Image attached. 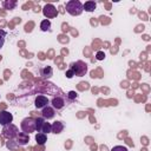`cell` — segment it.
Returning <instances> with one entry per match:
<instances>
[{"instance_id":"obj_1","label":"cell","mask_w":151,"mask_h":151,"mask_svg":"<svg viewBox=\"0 0 151 151\" xmlns=\"http://www.w3.org/2000/svg\"><path fill=\"white\" fill-rule=\"evenodd\" d=\"M83 4L79 0H71L66 2V12L73 17L80 15L83 13Z\"/></svg>"},{"instance_id":"obj_2","label":"cell","mask_w":151,"mask_h":151,"mask_svg":"<svg viewBox=\"0 0 151 151\" xmlns=\"http://www.w3.org/2000/svg\"><path fill=\"white\" fill-rule=\"evenodd\" d=\"M70 70L73 71L74 76H77V77H83V76H85L86 72H87V65H86L84 61L78 60V61L72 63V64L70 65Z\"/></svg>"},{"instance_id":"obj_3","label":"cell","mask_w":151,"mask_h":151,"mask_svg":"<svg viewBox=\"0 0 151 151\" xmlns=\"http://www.w3.org/2000/svg\"><path fill=\"white\" fill-rule=\"evenodd\" d=\"M2 136L5 137V138H7L8 140H12L13 138H15L17 136H18V133H19V130H18V127L15 126V125H13L12 123L11 124H7V125H5L4 127H2Z\"/></svg>"},{"instance_id":"obj_4","label":"cell","mask_w":151,"mask_h":151,"mask_svg":"<svg viewBox=\"0 0 151 151\" xmlns=\"http://www.w3.org/2000/svg\"><path fill=\"white\" fill-rule=\"evenodd\" d=\"M20 126H21L22 132L29 134V133H32V132L35 131V119H33V118H31V117H27V118L22 119Z\"/></svg>"},{"instance_id":"obj_5","label":"cell","mask_w":151,"mask_h":151,"mask_svg":"<svg viewBox=\"0 0 151 151\" xmlns=\"http://www.w3.org/2000/svg\"><path fill=\"white\" fill-rule=\"evenodd\" d=\"M42 13H44V15H45L46 18H54V17H57L58 11L55 9V7H54L53 5L46 4L45 7L42 8Z\"/></svg>"},{"instance_id":"obj_6","label":"cell","mask_w":151,"mask_h":151,"mask_svg":"<svg viewBox=\"0 0 151 151\" xmlns=\"http://www.w3.org/2000/svg\"><path fill=\"white\" fill-rule=\"evenodd\" d=\"M12 120H13L12 113H9L8 111H1L0 112V125L5 126L7 124H11Z\"/></svg>"},{"instance_id":"obj_7","label":"cell","mask_w":151,"mask_h":151,"mask_svg":"<svg viewBox=\"0 0 151 151\" xmlns=\"http://www.w3.org/2000/svg\"><path fill=\"white\" fill-rule=\"evenodd\" d=\"M47 105H48V98L45 96H38L34 100V106L37 109H44Z\"/></svg>"},{"instance_id":"obj_8","label":"cell","mask_w":151,"mask_h":151,"mask_svg":"<svg viewBox=\"0 0 151 151\" xmlns=\"http://www.w3.org/2000/svg\"><path fill=\"white\" fill-rule=\"evenodd\" d=\"M52 107L53 109H57V110H61L64 106H65V100H64V98H61V97H54L53 99H52Z\"/></svg>"},{"instance_id":"obj_9","label":"cell","mask_w":151,"mask_h":151,"mask_svg":"<svg viewBox=\"0 0 151 151\" xmlns=\"http://www.w3.org/2000/svg\"><path fill=\"white\" fill-rule=\"evenodd\" d=\"M41 114H42V118H44V119H52V118L54 117L55 112H54V109H53V107H51V106L47 105V106H45V107L42 109Z\"/></svg>"},{"instance_id":"obj_10","label":"cell","mask_w":151,"mask_h":151,"mask_svg":"<svg viewBox=\"0 0 151 151\" xmlns=\"http://www.w3.org/2000/svg\"><path fill=\"white\" fill-rule=\"evenodd\" d=\"M63 130H64V124H63V122L57 120V122H54L53 124H51V132L58 134V133H61Z\"/></svg>"},{"instance_id":"obj_11","label":"cell","mask_w":151,"mask_h":151,"mask_svg":"<svg viewBox=\"0 0 151 151\" xmlns=\"http://www.w3.org/2000/svg\"><path fill=\"white\" fill-rule=\"evenodd\" d=\"M28 142H29V137L27 133H25V132L18 133V136H17V144L18 145H26Z\"/></svg>"},{"instance_id":"obj_12","label":"cell","mask_w":151,"mask_h":151,"mask_svg":"<svg viewBox=\"0 0 151 151\" xmlns=\"http://www.w3.org/2000/svg\"><path fill=\"white\" fill-rule=\"evenodd\" d=\"M17 5H18V1H15V0H5V1H2V7L5 9H14L17 7Z\"/></svg>"},{"instance_id":"obj_13","label":"cell","mask_w":151,"mask_h":151,"mask_svg":"<svg viewBox=\"0 0 151 151\" xmlns=\"http://www.w3.org/2000/svg\"><path fill=\"white\" fill-rule=\"evenodd\" d=\"M96 2L94 1H86L84 5H83V9H85L86 12H93L96 9Z\"/></svg>"},{"instance_id":"obj_14","label":"cell","mask_w":151,"mask_h":151,"mask_svg":"<svg viewBox=\"0 0 151 151\" xmlns=\"http://www.w3.org/2000/svg\"><path fill=\"white\" fill-rule=\"evenodd\" d=\"M35 140H37V143H38L39 145H44V144L47 142V136H46L45 133L39 132V133L35 134Z\"/></svg>"},{"instance_id":"obj_15","label":"cell","mask_w":151,"mask_h":151,"mask_svg":"<svg viewBox=\"0 0 151 151\" xmlns=\"http://www.w3.org/2000/svg\"><path fill=\"white\" fill-rule=\"evenodd\" d=\"M40 29H41V31H44V32L50 31V29H51V21H50V20H47V19L42 20V21L40 22Z\"/></svg>"},{"instance_id":"obj_16","label":"cell","mask_w":151,"mask_h":151,"mask_svg":"<svg viewBox=\"0 0 151 151\" xmlns=\"http://www.w3.org/2000/svg\"><path fill=\"white\" fill-rule=\"evenodd\" d=\"M52 74H53V70H52V67H50V66H46V67H44V68L41 70V76H44L45 78L52 77Z\"/></svg>"},{"instance_id":"obj_17","label":"cell","mask_w":151,"mask_h":151,"mask_svg":"<svg viewBox=\"0 0 151 151\" xmlns=\"http://www.w3.org/2000/svg\"><path fill=\"white\" fill-rule=\"evenodd\" d=\"M44 123H45V119H44V118H37V119H35V131L40 132V130H41Z\"/></svg>"},{"instance_id":"obj_18","label":"cell","mask_w":151,"mask_h":151,"mask_svg":"<svg viewBox=\"0 0 151 151\" xmlns=\"http://www.w3.org/2000/svg\"><path fill=\"white\" fill-rule=\"evenodd\" d=\"M40 132L41 133H50L51 132V124L50 123H47V122H45L44 123V125H42V127H41V130H40Z\"/></svg>"},{"instance_id":"obj_19","label":"cell","mask_w":151,"mask_h":151,"mask_svg":"<svg viewBox=\"0 0 151 151\" xmlns=\"http://www.w3.org/2000/svg\"><path fill=\"white\" fill-rule=\"evenodd\" d=\"M6 31H4V29H0V48L4 46V44H5V38H6Z\"/></svg>"},{"instance_id":"obj_20","label":"cell","mask_w":151,"mask_h":151,"mask_svg":"<svg viewBox=\"0 0 151 151\" xmlns=\"http://www.w3.org/2000/svg\"><path fill=\"white\" fill-rule=\"evenodd\" d=\"M96 58H97V60H104V58H105V53H104L103 51H98L97 54H96Z\"/></svg>"},{"instance_id":"obj_21","label":"cell","mask_w":151,"mask_h":151,"mask_svg":"<svg viewBox=\"0 0 151 151\" xmlns=\"http://www.w3.org/2000/svg\"><path fill=\"white\" fill-rule=\"evenodd\" d=\"M111 151H127V149L125 147V146H122V145H117V146H114Z\"/></svg>"},{"instance_id":"obj_22","label":"cell","mask_w":151,"mask_h":151,"mask_svg":"<svg viewBox=\"0 0 151 151\" xmlns=\"http://www.w3.org/2000/svg\"><path fill=\"white\" fill-rule=\"evenodd\" d=\"M68 98H70L71 100L76 99V98H77V93H76L74 91H71V92H68Z\"/></svg>"},{"instance_id":"obj_23","label":"cell","mask_w":151,"mask_h":151,"mask_svg":"<svg viewBox=\"0 0 151 151\" xmlns=\"http://www.w3.org/2000/svg\"><path fill=\"white\" fill-rule=\"evenodd\" d=\"M65 76H66V77H67L68 79H71V78H72V77L74 76V73H73V71H72V70H67V71H66V74H65Z\"/></svg>"},{"instance_id":"obj_24","label":"cell","mask_w":151,"mask_h":151,"mask_svg":"<svg viewBox=\"0 0 151 151\" xmlns=\"http://www.w3.org/2000/svg\"><path fill=\"white\" fill-rule=\"evenodd\" d=\"M32 26H33V24H32V22L26 24V26H25V31H26V32H31V31H32V28H31Z\"/></svg>"}]
</instances>
